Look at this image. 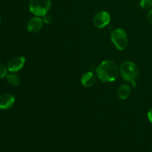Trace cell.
Segmentation results:
<instances>
[{
	"label": "cell",
	"instance_id": "11",
	"mask_svg": "<svg viewBox=\"0 0 152 152\" xmlns=\"http://www.w3.org/2000/svg\"><path fill=\"white\" fill-rule=\"evenodd\" d=\"M6 80L7 83L13 86H19L20 84V79L19 78L17 75L15 74V73H10L6 75Z\"/></svg>",
	"mask_w": 152,
	"mask_h": 152
},
{
	"label": "cell",
	"instance_id": "2",
	"mask_svg": "<svg viewBox=\"0 0 152 152\" xmlns=\"http://www.w3.org/2000/svg\"><path fill=\"white\" fill-rule=\"evenodd\" d=\"M120 72L122 78L125 81L133 84L135 83V81L139 77L140 70L134 62L132 61H126L120 65Z\"/></svg>",
	"mask_w": 152,
	"mask_h": 152
},
{
	"label": "cell",
	"instance_id": "15",
	"mask_svg": "<svg viewBox=\"0 0 152 152\" xmlns=\"http://www.w3.org/2000/svg\"><path fill=\"white\" fill-rule=\"evenodd\" d=\"M147 21L150 25H152V9H151L147 13Z\"/></svg>",
	"mask_w": 152,
	"mask_h": 152
},
{
	"label": "cell",
	"instance_id": "16",
	"mask_svg": "<svg viewBox=\"0 0 152 152\" xmlns=\"http://www.w3.org/2000/svg\"><path fill=\"white\" fill-rule=\"evenodd\" d=\"M147 117H148V120L151 123H152V108L148 111V114H147Z\"/></svg>",
	"mask_w": 152,
	"mask_h": 152
},
{
	"label": "cell",
	"instance_id": "4",
	"mask_svg": "<svg viewBox=\"0 0 152 152\" xmlns=\"http://www.w3.org/2000/svg\"><path fill=\"white\" fill-rule=\"evenodd\" d=\"M111 40L116 48L119 50H124L127 48L129 39L128 35L123 28H116L111 33Z\"/></svg>",
	"mask_w": 152,
	"mask_h": 152
},
{
	"label": "cell",
	"instance_id": "17",
	"mask_svg": "<svg viewBox=\"0 0 152 152\" xmlns=\"http://www.w3.org/2000/svg\"><path fill=\"white\" fill-rule=\"evenodd\" d=\"M1 17H0V26H1Z\"/></svg>",
	"mask_w": 152,
	"mask_h": 152
},
{
	"label": "cell",
	"instance_id": "6",
	"mask_svg": "<svg viewBox=\"0 0 152 152\" xmlns=\"http://www.w3.org/2000/svg\"><path fill=\"white\" fill-rule=\"evenodd\" d=\"M43 24H44V22H43L42 18H41L40 16H34L29 19L27 23V31L31 34L38 33L42 28Z\"/></svg>",
	"mask_w": 152,
	"mask_h": 152
},
{
	"label": "cell",
	"instance_id": "5",
	"mask_svg": "<svg viewBox=\"0 0 152 152\" xmlns=\"http://www.w3.org/2000/svg\"><path fill=\"white\" fill-rule=\"evenodd\" d=\"M111 22V15L105 10H100L94 17V25L96 28L102 29L106 27Z\"/></svg>",
	"mask_w": 152,
	"mask_h": 152
},
{
	"label": "cell",
	"instance_id": "9",
	"mask_svg": "<svg viewBox=\"0 0 152 152\" xmlns=\"http://www.w3.org/2000/svg\"><path fill=\"white\" fill-rule=\"evenodd\" d=\"M96 83V77L92 72H86L82 76L81 83L86 88H91Z\"/></svg>",
	"mask_w": 152,
	"mask_h": 152
},
{
	"label": "cell",
	"instance_id": "7",
	"mask_svg": "<svg viewBox=\"0 0 152 152\" xmlns=\"http://www.w3.org/2000/svg\"><path fill=\"white\" fill-rule=\"evenodd\" d=\"M25 58L24 56H16L9 61L7 64V70L10 73H16L22 70L25 63Z\"/></svg>",
	"mask_w": 152,
	"mask_h": 152
},
{
	"label": "cell",
	"instance_id": "10",
	"mask_svg": "<svg viewBox=\"0 0 152 152\" xmlns=\"http://www.w3.org/2000/svg\"><path fill=\"white\" fill-rule=\"evenodd\" d=\"M131 92H132L131 86L128 84H123L119 88L118 91H117V95L120 99L125 100L129 97Z\"/></svg>",
	"mask_w": 152,
	"mask_h": 152
},
{
	"label": "cell",
	"instance_id": "14",
	"mask_svg": "<svg viewBox=\"0 0 152 152\" xmlns=\"http://www.w3.org/2000/svg\"><path fill=\"white\" fill-rule=\"evenodd\" d=\"M42 19L44 23L45 24H50L52 22V18L47 14H46L45 16H42Z\"/></svg>",
	"mask_w": 152,
	"mask_h": 152
},
{
	"label": "cell",
	"instance_id": "8",
	"mask_svg": "<svg viewBox=\"0 0 152 152\" xmlns=\"http://www.w3.org/2000/svg\"><path fill=\"white\" fill-rule=\"evenodd\" d=\"M15 97L11 94H4L0 96V109L8 110L13 106Z\"/></svg>",
	"mask_w": 152,
	"mask_h": 152
},
{
	"label": "cell",
	"instance_id": "3",
	"mask_svg": "<svg viewBox=\"0 0 152 152\" xmlns=\"http://www.w3.org/2000/svg\"><path fill=\"white\" fill-rule=\"evenodd\" d=\"M51 7V0H30L29 10L34 16H44Z\"/></svg>",
	"mask_w": 152,
	"mask_h": 152
},
{
	"label": "cell",
	"instance_id": "13",
	"mask_svg": "<svg viewBox=\"0 0 152 152\" xmlns=\"http://www.w3.org/2000/svg\"><path fill=\"white\" fill-rule=\"evenodd\" d=\"M7 67L4 64L0 62V80L4 78L7 75Z\"/></svg>",
	"mask_w": 152,
	"mask_h": 152
},
{
	"label": "cell",
	"instance_id": "12",
	"mask_svg": "<svg viewBox=\"0 0 152 152\" xmlns=\"http://www.w3.org/2000/svg\"><path fill=\"white\" fill-rule=\"evenodd\" d=\"M140 6L142 9L147 10L152 7V0H140Z\"/></svg>",
	"mask_w": 152,
	"mask_h": 152
},
{
	"label": "cell",
	"instance_id": "1",
	"mask_svg": "<svg viewBox=\"0 0 152 152\" xmlns=\"http://www.w3.org/2000/svg\"><path fill=\"white\" fill-rule=\"evenodd\" d=\"M96 76L102 83H111L117 79L120 69L112 60H104L98 65L96 70Z\"/></svg>",
	"mask_w": 152,
	"mask_h": 152
}]
</instances>
